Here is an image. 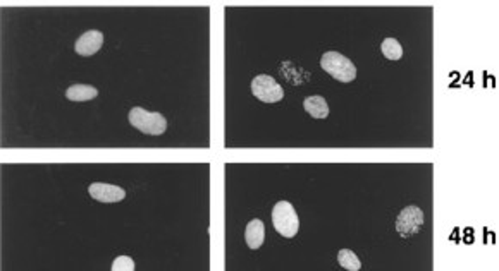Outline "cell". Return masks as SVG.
<instances>
[{"instance_id": "1", "label": "cell", "mask_w": 499, "mask_h": 271, "mask_svg": "<svg viewBox=\"0 0 499 271\" xmlns=\"http://www.w3.org/2000/svg\"><path fill=\"white\" fill-rule=\"evenodd\" d=\"M320 67L340 83H351L356 77V67L348 57L340 52H326L320 59Z\"/></svg>"}, {"instance_id": "2", "label": "cell", "mask_w": 499, "mask_h": 271, "mask_svg": "<svg viewBox=\"0 0 499 271\" xmlns=\"http://www.w3.org/2000/svg\"><path fill=\"white\" fill-rule=\"evenodd\" d=\"M128 120L140 133L148 136H162L167 131V119L159 112H147L141 106H133Z\"/></svg>"}, {"instance_id": "3", "label": "cell", "mask_w": 499, "mask_h": 271, "mask_svg": "<svg viewBox=\"0 0 499 271\" xmlns=\"http://www.w3.org/2000/svg\"><path fill=\"white\" fill-rule=\"evenodd\" d=\"M272 225L279 235L293 239L298 234L299 218L290 201H277L272 208Z\"/></svg>"}, {"instance_id": "4", "label": "cell", "mask_w": 499, "mask_h": 271, "mask_svg": "<svg viewBox=\"0 0 499 271\" xmlns=\"http://www.w3.org/2000/svg\"><path fill=\"white\" fill-rule=\"evenodd\" d=\"M423 227V212L415 205H410L398 213L396 232L399 237L410 239L419 234Z\"/></svg>"}, {"instance_id": "5", "label": "cell", "mask_w": 499, "mask_h": 271, "mask_svg": "<svg viewBox=\"0 0 499 271\" xmlns=\"http://www.w3.org/2000/svg\"><path fill=\"white\" fill-rule=\"evenodd\" d=\"M252 93L263 103H277L284 98V90L272 76L260 74L252 81Z\"/></svg>"}, {"instance_id": "6", "label": "cell", "mask_w": 499, "mask_h": 271, "mask_svg": "<svg viewBox=\"0 0 499 271\" xmlns=\"http://www.w3.org/2000/svg\"><path fill=\"white\" fill-rule=\"evenodd\" d=\"M88 192H90L91 198L98 203H107V205H112V203H119L126 198V191L119 185L112 184H103V182H95L88 187Z\"/></svg>"}, {"instance_id": "7", "label": "cell", "mask_w": 499, "mask_h": 271, "mask_svg": "<svg viewBox=\"0 0 499 271\" xmlns=\"http://www.w3.org/2000/svg\"><path fill=\"white\" fill-rule=\"evenodd\" d=\"M102 45H103L102 31L90 30L78 38L76 45H74V50H76L78 55L91 57V55H95L100 48H102Z\"/></svg>"}, {"instance_id": "8", "label": "cell", "mask_w": 499, "mask_h": 271, "mask_svg": "<svg viewBox=\"0 0 499 271\" xmlns=\"http://www.w3.org/2000/svg\"><path fill=\"white\" fill-rule=\"evenodd\" d=\"M263 241H265V225H263L262 220L255 218L252 222H248L247 228H245V242L252 251H256V249L262 247Z\"/></svg>"}, {"instance_id": "9", "label": "cell", "mask_w": 499, "mask_h": 271, "mask_svg": "<svg viewBox=\"0 0 499 271\" xmlns=\"http://www.w3.org/2000/svg\"><path fill=\"white\" fill-rule=\"evenodd\" d=\"M303 109L308 115H312L313 119H326L329 115V105H327L326 98L320 95H313L305 98L303 102Z\"/></svg>"}, {"instance_id": "10", "label": "cell", "mask_w": 499, "mask_h": 271, "mask_svg": "<svg viewBox=\"0 0 499 271\" xmlns=\"http://www.w3.org/2000/svg\"><path fill=\"white\" fill-rule=\"evenodd\" d=\"M97 96L98 90L91 84H73L66 90V98L71 102H90Z\"/></svg>"}, {"instance_id": "11", "label": "cell", "mask_w": 499, "mask_h": 271, "mask_svg": "<svg viewBox=\"0 0 499 271\" xmlns=\"http://www.w3.org/2000/svg\"><path fill=\"white\" fill-rule=\"evenodd\" d=\"M338 261H340L341 268L348 271L362 270V261H360V258L351 251V249H341V251L338 252Z\"/></svg>"}, {"instance_id": "12", "label": "cell", "mask_w": 499, "mask_h": 271, "mask_svg": "<svg viewBox=\"0 0 499 271\" xmlns=\"http://www.w3.org/2000/svg\"><path fill=\"white\" fill-rule=\"evenodd\" d=\"M380 52L387 60H399L403 57V46L396 38H386L380 44Z\"/></svg>"}, {"instance_id": "13", "label": "cell", "mask_w": 499, "mask_h": 271, "mask_svg": "<svg viewBox=\"0 0 499 271\" xmlns=\"http://www.w3.org/2000/svg\"><path fill=\"white\" fill-rule=\"evenodd\" d=\"M133 270H134V261L130 258V256H119V258L114 259L112 271H133Z\"/></svg>"}]
</instances>
